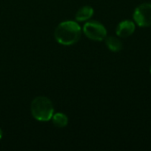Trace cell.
Instances as JSON below:
<instances>
[{
  "instance_id": "6da1fadb",
  "label": "cell",
  "mask_w": 151,
  "mask_h": 151,
  "mask_svg": "<svg viewBox=\"0 0 151 151\" xmlns=\"http://www.w3.org/2000/svg\"><path fill=\"white\" fill-rule=\"evenodd\" d=\"M81 35V28L80 25L73 20L63 21L55 29L54 36L56 41L65 46L76 43Z\"/></svg>"
},
{
  "instance_id": "7a4b0ae2",
  "label": "cell",
  "mask_w": 151,
  "mask_h": 151,
  "mask_svg": "<svg viewBox=\"0 0 151 151\" xmlns=\"http://www.w3.org/2000/svg\"><path fill=\"white\" fill-rule=\"evenodd\" d=\"M31 113L36 120L46 122L51 119L54 114V107L49 98L37 96L31 103Z\"/></svg>"
},
{
  "instance_id": "3957f363",
  "label": "cell",
  "mask_w": 151,
  "mask_h": 151,
  "mask_svg": "<svg viewBox=\"0 0 151 151\" xmlns=\"http://www.w3.org/2000/svg\"><path fill=\"white\" fill-rule=\"evenodd\" d=\"M83 32L88 38L96 42L103 41L107 36V30L105 27L96 20L88 21L83 26Z\"/></svg>"
},
{
  "instance_id": "277c9868",
  "label": "cell",
  "mask_w": 151,
  "mask_h": 151,
  "mask_svg": "<svg viewBox=\"0 0 151 151\" xmlns=\"http://www.w3.org/2000/svg\"><path fill=\"white\" fill-rule=\"evenodd\" d=\"M134 22L142 27L151 26V4L143 3L137 6L134 12Z\"/></svg>"
},
{
  "instance_id": "5b68a950",
  "label": "cell",
  "mask_w": 151,
  "mask_h": 151,
  "mask_svg": "<svg viewBox=\"0 0 151 151\" xmlns=\"http://www.w3.org/2000/svg\"><path fill=\"white\" fill-rule=\"evenodd\" d=\"M134 30H135L134 22L132 20H129V19H126V20L119 22V24L118 25V27L116 28V34L119 37L127 38V37L132 35L134 34Z\"/></svg>"
},
{
  "instance_id": "8992f818",
  "label": "cell",
  "mask_w": 151,
  "mask_h": 151,
  "mask_svg": "<svg viewBox=\"0 0 151 151\" xmlns=\"http://www.w3.org/2000/svg\"><path fill=\"white\" fill-rule=\"evenodd\" d=\"M94 14V9L93 7L89 5H84L81 8L78 10V12L75 14V19L77 21H86L88 20Z\"/></svg>"
},
{
  "instance_id": "52a82bcc",
  "label": "cell",
  "mask_w": 151,
  "mask_h": 151,
  "mask_svg": "<svg viewBox=\"0 0 151 151\" xmlns=\"http://www.w3.org/2000/svg\"><path fill=\"white\" fill-rule=\"evenodd\" d=\"M105 44L110 50L114 51V52L120 51L123 49L122 42L115 36H106Z\"/></svg>"
},
{
  "instance_id": "ba28073f",
  "label": "cell",
  "mask_w": 151,
  "mask_h": 151,
  "mask_svg": "<svg viewBox=\"0 0 151 151\" xmlns=\"http://www.w3.org/2000/svg\"><path fill=\"white\" fill-rule=\"evenodd\" d=\"M52 122L54 124L55 127H59V128H63L67 126L68 124V118L65 114L62 113V112H57L54 113L52 118Z\"/></svg>"
},
{
  "instance_id": "9c48e42d",
  "label": "cell",
  "mask_w": 151,
  "mask_h": 151,
  "mask_svg": "<svg viewBox=\"0 0 151 151\" xmlns=\"http://www.w3.org/2000/svg\"><path fill=\"white\" fill-rule=\"evenodd\" d=\"M2 136H3V132H2V129L0 128V140L2 139Z\"/></svg>"
},
{
  "instance_id": "30bf717a",
  "label": "cell",
  "mask_w": 151,
  "mask_h": 151,
  "mask_svg": "<svg viewBox=\"0 0 151 151\" xmlns=\"http://www.w3.org/2000/svg\"><path fill=\"white\" fill-rule=\"evenodd\" d=\"M150 73H151V65H150Z\"/></svg>"
}]
</instances>
